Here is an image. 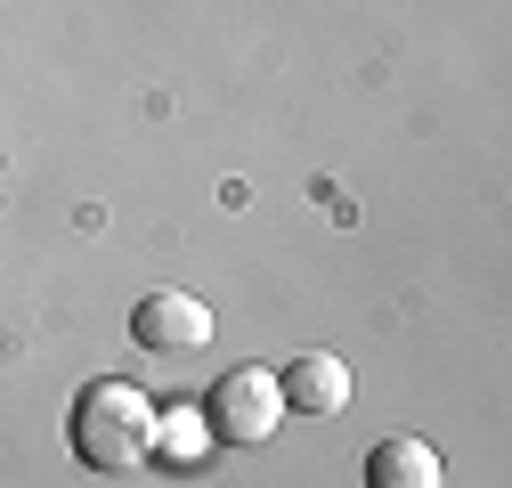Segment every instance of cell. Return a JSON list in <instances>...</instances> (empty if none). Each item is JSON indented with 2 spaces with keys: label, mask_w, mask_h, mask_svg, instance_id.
Segmentation results:
<instances>
[{
  "label": "cell",
  "mask_w": 512,
  "mask_h": 488,
  "mask_svg": "<svg viewBox=\"0 0 512 488\" xmlns=\"http://www.w3.org/2000/svg\"><path fill=\"white\" fill-rule=\"evenodd\" d=\"M131 334H139V350H204L212 342V310L196 293H147L139 310H131Z\"/></svg>",
  "instance_id": "3957f363"
},
{
  "label": "cell",
  "mask_w": 512,
  "mask_h": 488,
  "mask_svg": "<svg viewBox=\"0 0 512 488\" xmlns=\"http://www.w3.org/2000/svg\"><path fill=\"white\" fill-rule=\"evenodd\" d=\"M204 423H212V440H228V448H261V440H277V423H285V391H277V375H269V366H236V375H220L212 399H204Z\"/></svg>",
  "instance_id": "7a4b0ae2"
},
{
  "label": "cell",
  "mask_w": 512,
  "mask_h": 488,
  "mask_svg": "<svg viewBox=\"0 0 512 488\" xmlns=\"http://www.w3.org/2000/svg\"><path fill=\"white\" fill-rule=\"evenodd\" d=\"M277 391H285V407H301V415H334V407L350 399V366L326 358V350H309V358L277 366Z\"/></svg>",
  "instance_id": "277c9868"
},
{
  "label": "cell",
  "mask_w": 512,
  "mask_h": 488,
  "mask_svg": "<svg viewBox=\"0 0 512 488\" xmlns=\"http://www.w3.org/2000/svg\"><path fill=\"white\" fill-rule=\"evenodd\" d=\"M196 432H204V415H171V423H155V440H163V456H171V464L196 456Z\"/></svg>",
  "instance_id": "8992f818"
},
{
  "label": "cell",
  "mask_w": 512,
  "mask_h": 488,
  "mask_svg": "<svg viewBox=\"0 0 512 488\" xmlns=\"http://www.w3.org/2000/svg\"><path fill=\"white\" fill-rule=\"evenodd\" d=\"M366 488H439V448L431 440H382L366 456Z\"/></svg>",
  "instance_id": "5b68a950"
},
{
  "label": "cell",
  "mask_w": 512,
  "mask_h": 488,
  "mask_svg": "<svg viewBox=\"0 0 512 488\" xmlns=\"http://www.w3.org/2000/svg\"><path fill=\"white\" fill-rule=\"evenodd\" d=\"M66 440L90 472H139L155 456V407L139 383H90L66 415Z\"/></svg>",
  "instance_id": "6da1fadb"
}]
</instances>
